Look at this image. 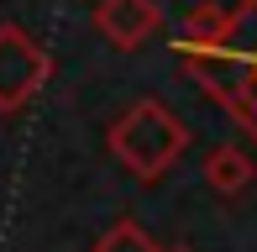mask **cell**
Returning a JSON list of instances; mask_svg holds the SVG:
<instances>
[{"label":"cell","instance_id":"52a82bcc","mask_svg":"<svg viewBox=\"0 0 257 252\" xmlns=\"http://www.w3.org/2000/svg\"><path fill=\"white\" fill-rule=\"evenodd\" d=\"M226 21H231V11H220V6H189L184 11V21H179V32H173V42H215L220 32H226Z\"/></svg>","mask_w":257,"mask_h":252},{"label":"cell","instance_id":"277c9868","mask_svg":"<svg viewBox=\"0 0 257 252\" xmlns=\"http://www.w3.org/2000/svg\"><path fill=\"white\" fill-rule=\"evenodd\" d=\"M163 27L158 0H95V32L110 48H142Z\"/></svg>","mask_w":257,"mask_h":252},{"label":"cell","instance_id":"5b68a950","mask_svg":"<svg viewBox=\"0 0 257 252\" xmlns=\"http://www.w3.org/2000/svg\"><path fill=\"white\" fill-rule=\"evenodd\" d=\"M252 179H257V168H252L247 147H236V142H220L215 153L205 158V184L215 189V194H226V200L247 194V189H252Z\"/></svg>","mask_w":257,"mask_h":252},{"label":"cell","instance_id":"6da1fadb","mask_svg":"<svg viewBox=\"0 0 257 252\" xmlns=\"http://www.w3.org/2000/svg\"><path fill=\"white\" fill-rule=\"evenodd\" d=\"M184 74L257 142V0H236L215 42H173Z\"/></svg>","mask_w":257,"mask_h":252},{"label":"cell","instance_id":"8992f818","mask_svg":"<svg viewBox=\"0 0 257 252\" xmlns=\"http://www.w3.org/2000/svg\"><path fill=\"white\" fill-rule=\"evenodd\" d=\"M89 252H163V247L147 236V226H142V221L121 215V221H110V226L100 231V242L89 247Z\"/></svg>","mask_w":257,"mask_h":252},{"label":"cell","instance_id":"ba28073f","mask_svg":"<svg viewBox=\"0 0 257 252\" xmlns=\"http://www.w3.org/2000/svg\"><path fill=\"white\" fill-rule=\"evenodd\" d=\"M163 252H194V247H163Z\"/></svg>","mask_w":257,"mask_h":252},{"label":"cell","instance_id":"7a4b0ae2","mask_svg":"<svg viewBox=\"0 0 257 252\" xmlns=\"http://www.w3.org/2000/svg\"><path fill=\"white\" fill-rule=\"evenodd\" d=\"M184 147H189L184 116L173 105H163V100H153V95L137 100V105H126L121 116L105 126V153H110L137 184H158V179L184 158Z\"/></svg>","mask_w":257,"mask_h":252},{"label":"cell","instance_id":"3957f363","mask_svg":"<svg viewBox=\"0 0 257 252\" xmlns=\"http://www.w3.org/2000/svg\"><path fill=\"white\" fill-rule=\"evenodd\" d=\"M53 79V53L16 21H0V116H21Z\"/></svg>","mask_w":257,"mask_h":252}]
</instances>
